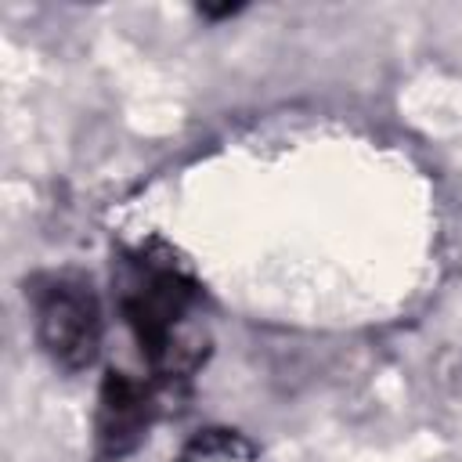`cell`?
Masks as SVG:
<instances>
[{"label": "cell", "mask_w": 462, "mask_h": 462, "mask_svg": "<svg viewBox=\"0 0 462 462\" xmlns=\"http://www.w3.org/2000/svg\"><path fill=\"white\" fill-rule=\"evenodd\" d=\"M116 307L141 346L159 390L184 386L209 354L202 328V285L188 263L162 242L119 253L112 267Z\"/></svg>", "instance_id": "1"}, {"label": "cell", "mask_w": 462, "mask_h": 462, "mask_svg": "<svg viewBox=\"0 0 462 462\" xmlns=\"http://www.w3.org/2000/svg\"><path fill=\"white\" fill-rule=\"evenodd\" d=\"M25 296L43 354L65 372L87 368L97 357L105 332L101 303L90 278L76 271H43L25 282Z\"/></svg>", "instance_id": "2"}, {"label": "cell", "mask_w": 462, "mask_h": 462, "mask_svg": "<svg viewBox=\"0 0 462 462\" xmlns=\"http://www.w3.org/2000/svg\"><path fill=\"white\" fill-rule=\"evenodd\" d=\"M159 386L123 368H108L97 386L94 408V462H123L134 455L159 415Z\"/></svg>", "instance_id": "3"}, {"label": "cell", "mask_w": 462, "mask_h": 462, "mask_svg": "<svg viewBox=\"0 0 462 462\" xmlns=\"http://www.w3.org/2000/svg\"><path fill=\"white\" fill-rule=\"evenodd\" d=\"M177 462H263V455L238 430H202L184 444Z\"/></svg>", "instance_id": "4"}]
</instances>
